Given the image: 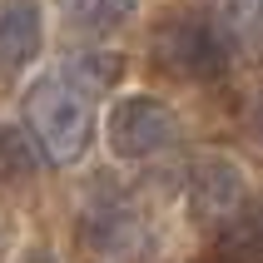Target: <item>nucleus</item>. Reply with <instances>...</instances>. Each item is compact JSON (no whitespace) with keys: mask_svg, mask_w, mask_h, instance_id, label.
Returning a JSON list of instances; mask_svg holds the SVG:
<instances>
[{"mask_svg":"<svg viewBox=\"0 0 263 263\" xmlns=\"http://www.w3.org/2000/svg\"><path fill=\"white\" fill-rule=\"evenodd\" d=\"M25 119H30V134H35V149H45L50 164H74L89 149V139H95L89 95L74 89L65 74H50V80L30 85Z\"/></svg>","mask_w":263,"mask_h":263,"instance_id":"obj_1","label":"nucleus"},{"mask_svg":"<svg viewBox=\"0 0 263 263\" xmlns=\"http://www.w3.org/2000/svg\"><path fill=\"white\" fill-rule=\"evenodd\" d=\"M154 60H159V70L174 74V80L209 85V80H223L229 65H234V35H229L219 20L179 15V20H164L159 25V35H154Z\"/></svg>","mask_w":263,"mask_h":263,"instance_id":"obj_2","label":"nucleus"},{"mask_svg":"<svg viewBox=\"0 0 263 263\" xmlns=\"http://www.w3.org/2000/svg\"><path fill=\"white\" fill-rule=\"evenodd\" d=\"M174 115L169 104L154 100V95H124V100L109 109V124H104V139H109V154L115 159H154L174 144Z\"/></svg>","mask_w":263,"mask_h":263,"instance_id":"obj_3","label":"nucleus"},{"mask_svg":"<svg viewBox=\"0 0 263 263\" xmlns=\"http://www.w3.org/2000/svg\"><path fill=\"white\" fill-rule=\"evenodd\" d=\"M243 209H249V179H243V169L234 159L204 154L189 169V214L214 234L219 223H229Z\"/></svg>","mask_w":263,"mask_h":263,"instance_id":"obj_4","label":"nucleus"},{"mask_svg":"<svg viewBox=\"0 0 263 263\" xmlns=\"http://www.w3.org/2000/svg\"><path fill=\"white\" fill-rule=\"evenodd\" d=\"M45 50V15L35 0H0V70L15 74Z\"/></svg>","mask_w":263,"mask_h":263,"instance_id":"obj_5","label":"nucleus"},{"mask_svg":"<svg viewBox=\"0 0 263 263\" xmlns=\"http://www.w3.org/2000/svg\"><path fill=\"white\" fill-rule=\"evenodd\" d=\"M95 189L100 194H95V209L85 214V234H89L95 249L119 253L124 249V234H134V209L119 194V184H95Z\"/></svg>","mask_w":263,"mask_h":263,"instance_id":"obj_6","label":"nucleus"},{"mask_svg":"<svg viewBox=\"0 0 263 263\" xmlns=\"http://www.w3.org/2000/svg\"><path fill=\"white\" fill-rule=\"evenodd\" d=\"M65 80L74 89H85L89 100L95 95H109V89L124 80V55L119 50H85V55H74L65 65Z\"/></svg>","mask_w":263,"mask_h":263,"instance_id":"obj_7","label":"nucleus"},{"mask_svg":"<svg viewBox=\"0 0 263 263\" xmlns=\"http://www.w3.org/2000/svg\"><path fill=\"white\" fill-rule=\"evenodd\" d=\"M35 174H40V154L30 144V134L15 124H0V189H20Z\"/></svg>","mask_w":263,"mask_h":263,"instance_id":"obj_8","label":"nucleus"},{"mask_svg":"<svg viewBox=\"0 0 263 263\" xmlns=\"http://www.w3.org/2000/svg\"><path fill=\"white\" fill-rule=\"evenodd\" d=\"M65 5V20L89 35H104V30H119L129 25L134 10H139V0H60Z\"/></svg>","mask_w":263,"mask_h":263,"instance_id":"obj_9","label":"nucleus"},{"mask_svg":"<svg viewBox=\"0 0 263 263\" xmlns=\"http://www.w3.org/2000/svg\"><path fill=\"white\" fill-rule=\"evenodd\" d=\"M214 234H219V243H214L219 258H258V219H253V209L234 214V219L219 223Z\"/></svg>","mask_w":263,"mask_h":263,"instance_id":"obj_10","label":"nucleus"}]
</instances>
